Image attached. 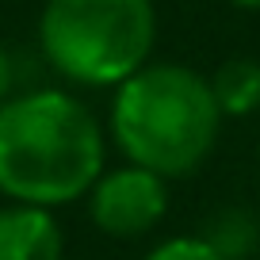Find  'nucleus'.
<instances>
[{
    "label": "nucleus",
    "mask_w": 260,
    "mask_h": 260,
    "mask_svg": "<svg viewBox=\"0 0 260 260\" xmlns=\"http://www.w3.org/2000/svg\"><path fill=\"white\" fill-rule=\"evenodd\" d=\"M104 126L61 88L12 96L0 107V195L8 203L61 207L92 191L107 161Z\"/></svg>",
    "instance_id": "f257e3e1"
},
{
    "label": "nucleus",
    "mask_w": 260,
    "mask_h": 260,
    "mask_svg": "<svg viewBox=\"0 0 260 260\" xmlns=\"http://www.w3.org/2000/svg\"><path fill=\"white\" fill-rule=\"evenodd\" d=\"M211 77L176 61H149L115 88L111 138L130 165L180 180L203 169L222 134Z\"/></svg>",
    "instance_id": "f03ea898"
},
{
    "label": "nucleus",
    "mask_w": 260,
    "mask_h": 260,
    "mask_svg": "<svg viewBox=\"0 0 260 260\" xmlns=\"http://www.w3.org/2000/svg\"><path fill=\"white\" fill-rule=\"evenodd\" d=\"M157 42L153 0H46L39 46L65 81L84 88H119Z\"/></svg>",
    "instance_id": "7ed1b4c3"
},
{
    "label": "nucleus",
    "mask_w": 260,
    "mask_h": 260,
    "mask_svg": "<svg viewBox=\"0 0 260 260\" xmlns=\"http://www.w3.org/2000/svg\"><path fill=\"white\" fill-rule=\"evenodd\" d=\"M169 211V180L142 165L111 169L92 184L88 214L107 237H142Z\"/></svg>",
    "instance_id": "20e7f679"
},
{
    "label": "nucleus",
    "mask_w": 260,
    "mask_h": 260,
    "mask_svg": "<svg viewBox=\"0 0 260 260\" xmlns=\"http://www.w3.org/2000/svg\"><path fill=\"white\" fill-rule=\"evenodd\" d=\"M65 234L54 211L12 203L0 207V260H61Z\"/></svg>",
    "instance_id": "39448f33"
},
{
    "label": "nucleus",
    "mask_w": 260,
    "mask_h": 260,
    "mask_svg": "<svg viewBox=\"0 0 260 260\" xmlns=\"http://www.w3.org/2000/svg\"><path fill=\"white\" fill-rule=\"evenodd\" d=\"M211 92L218 100L222 115H230V119L260 111V61H252V57L222 61L218 73L211 77Z\"/></svg>",
    "instance_id": "423d86ee"
},
{
    "label": "nucleus",
    "mask_w": 260,
    "mask_h": 260,
    "mask_svg": "<svg viewBox=\"0 0 260 260\" xmlns=\"http://www.w3.org/2000/svg\"><path fill=\"white\" fill-rule=\"evenodd\" d=\"M146 260H230V256L214 241H207V237L180 234V237H169V241L153 245V249L146 252Z\"/></svg>",
    "instance_id": "0eeeda50"
},
{
    "label": "nucleus",
    "mask_w": 260,
    "mask_h": 260,
    "mask_svg": "<svg viewBox=\"0 0 260 260\" xmlns=\"http://www.w3.org/2000/svg\"><path fill=\"white\" fill-rule=\"evenodd\" d=\"M12 81H16V73H12V57H8V50L0 46V107L12 100Z\"/></svg>",
    "instance_id": "6e6552de"
},
{
    "label": "nucleus",
    "mask_w": 260,
    "mask_h": 260,
    "mask_svg": "<svg viewBox=\"0 0 260 260\" xmlns=\"http://www.w3.org/2000/svg\"><path fill=\"white\" fill-rule=\"evenodd\" d=\"M230 4H237V8H249V12H260V0H230Z\"/></svg>",
    "instance_id": "1a4fd4ad"
}]
</instances>
